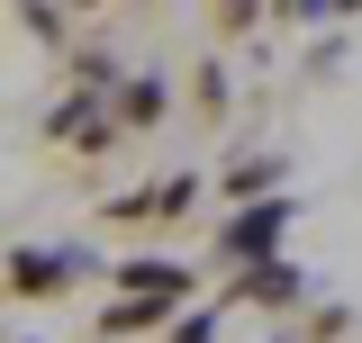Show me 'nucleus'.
I'll return each mask as SVG.
<instances>
[{
    "label": "nucleus",
    "instance_id": "1",
    "mask_svg": "<svg viewBox=\"0 0 362 343\" xmlns=\"http://www.w3.org/2000/svg\"><path fill=\"white\" fill-rule=\"evenodd\" d=\"M64 280H73V253H37V244H18L9 253V280H0V299H64Z\"/></svg>",
    "mask_w": 362,
    "mask_h": 343
},
{
    "label": "nucleus",
    "instance_id": "2",
    "mask_svg": "<svg viewBox=\"0 0 362 343\" xmlns=\"http://www.w3.org/2000/svg\"><path fill=\"white\" fill-rule=\"evenodd\" d=\"M173 316H181V299H136V289H127V299H109V307H100V343L154 335V325H173Z\"/></svg>",
    "mask_w": 362,
    "mask_h": 343
},
{
    "label": "nucleus",
    "instance_id": "3",
    "mask_svg": "<svg viewBox=\"0 0 362 343\" xmlns=\"http://www.w3.org/2000/svg\"><path fill=\"white\" fill-rule=\"evenodd\" d=\"M118 289H136V299H190V289H199V271H190V262H118Z\"/></svg>",
    "mask_w": 362,
    "mask_h": 343
},
{
    "label": "nucleus",
    "instance_id": "4",
    "mask_svg": "<svg viewBox=\"0 0 362 343\" xmlns=\"http://www.w3.org/2000/svg\"><path fill=\"white\" fill-rule=\"evenodd\" d=\"M235 299H254V307H299V271H290V262H245V271H235Z\"/></svg>",
    "mask_w": 362,
    "mask_h": 343
},
{
    "label": "nucleus",
    "instance_id": "5",
    "mask_svg": "<svg viewBox=\"0 0 362 343\" xmlns=\"http://www.w3.org/2000/svg\"><path fill=\"white\" fill-rule=\"evenodd\" d=\"M281 226H290V208L281 199H263V208H245V226H226V262H254L281 244Z\"/></svg>",
    "mask_w": 362,
    "mask_h": 343
},
{
    "label": "nucleus",
    "instance_id": "6",
    "mask_svg": "<svg viewBox=\"0 0 362 343\" xmlns=\"http://www.w3.org/2000/svg\"><path fill=\"white\" fill-rule=\"evenodd\" d=\"M109 118H118V136L154 127V118H163V82H127V90H118V109H109Z\"/></svg>",
    "mask_w": 362,
    "mask_h": 343
},
{
    "label": "nucleus",
    "instance_id": "7",
    "mask_svg": "<svg viewBox=\"0 0 362 343\" xmlns=\"http://www.w3.org/2000/svg\"><path fill=\"white\" fill-rule=\"evenodd\" d=\"M145 199H154V226H181V217L199 208V181H190V172H173V181H154Z\"/></svg>",
    "mask_w": 362,
    "mask_h": 343
},
{
    "label": "nucleus",
    "instance_id": "8",
    "mask_svg": "<svg viewBox=\"0 0 362 343\" xmlns=\"http://www.w3.org/2000/svg\"><path fill=\"white\" fill-rule=\"evenodd\" d=\"M254 18H263V0H209V28H218V37H245Z\"/></svg>",
    "mask_w": 362,
    "mask_h": 343
},
{
    "label": "nucleus",
    "instance_id": "9",
    "mask_svg": "<svg viewBox=\"0 0 362 343\" xmlns=\"http://www.w3.org/2000/svg\"><path fill=\"white\" fill-rule=\"evenodd\" d=\"M272 181H281V163H272V154H263V163H235V172H226V190H235V199H254V190H272Z\"/></svg>",
    "mask_w": 362,
    "mask_h": 343
},
{
    "label": "nucleus",
    "instance_id": "10",
    "mask_svg": "<svg viewBox=\"0 0 362 343\" xmlns=\"http://www.w3.org/2000/svg\"><path fill=\"white\" fill-rule=\"evenodd\" d=\"M190 100H199V118H218V109H226V73H218V64H199V82H190Z\"/></svg>",
    "mask_w": 362,
    "mask_h": 343
},
{
    "label": "nucleus",
    "instance_id": "11",
    "mask_svg": "<svg viewBox=\"0 0 362 343\" xmlns=\"http://www.w3.org/2000/svg\"><path fill=\"white\" fill-rule=\"evenodd\" d=\"M163 343H218V316H190V325H173Z\"/></svg>",
    "mask_w": 362,
    "mask_h": 343
},
{
    "label": "nucleus",
    "instance_id": "12",
    "mask_svg": "<svg viewBox=\"0 0 362 343\" xmlns=\"http://www.w3.org/2000/svg\"><path fill=\"white\" fill-rule=\"evenodd\" d=\"M64 9H73V18H100V9H109V0H64Z\"/></svg>",
    "mask_w": 362,
    "mask_h": 343
}]
</instances>
